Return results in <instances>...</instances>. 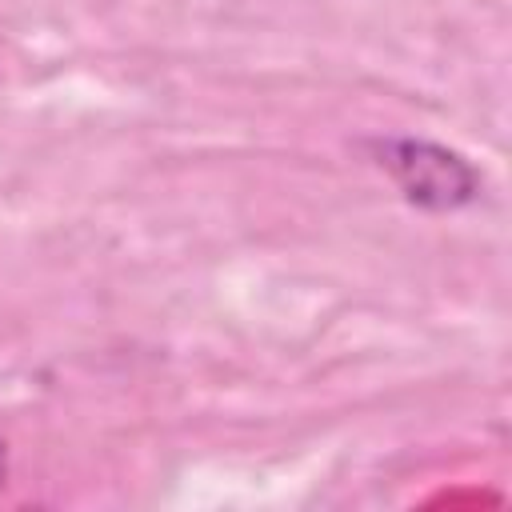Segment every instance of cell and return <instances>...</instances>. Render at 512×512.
Wrapping results in <instances>:
<instances>
[{"mask_svg": "<svg viewBox=\"0 0 512 512\" xmlns=\"http://www.w3.org/2000/svg\"><path fill=\"white\" fill-rule=\"evenodd\" d=\"M368 152L400 188V196L420 212H456L480 200V168L448 144L424 136H380L368 140Z\"/></svg>", "mask_w": 512, "mask_h": 512, "instance_id": "6da1fadb", "label": "cell"}, {"mask_svg": "<svg viewBox=\"0 0 512 512\" xmlns=\"http://www.w3.org/2000/svg\"><path fill=\"white\" fill-rule=\"evenodd\" d=\"M4 472H8V452H4V444H0V484H4Z\"/></svg>", "mask_w": 512, "mask_h": 512, "instance_id": "7a4b0ae2", "label": "cell"}]
</instances>
